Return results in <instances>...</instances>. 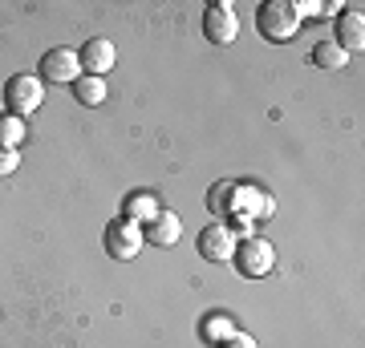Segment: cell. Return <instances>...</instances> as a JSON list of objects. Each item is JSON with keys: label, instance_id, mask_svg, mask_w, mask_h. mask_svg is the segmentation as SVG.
Returning a JSON list of instances; mask_svg holds the SVG:
<instances>
[{"label": "cell", "instance_id": "13", "mask_svg": "<svg viewBox=\"0 0 365 348\" xmlns=\"http://www.w3.org/2000/svg\"><path fill=\"white\" fill-rule=\"evenodd\" d=\"M21 142H25V117L0 114V150H16Z\"/></svg>", "mask_w": 365, "mask_h": 348}, {"label": "cell", "instance_id": "4", "mask_svg": "<svg viewBox=\"0 0 365 348\" xmlns=\"http://www.w3.org/2000/svg\"><path fill=\"white\" fill-rule=\"evenodd\" d=\"M143 243H146L143 227H138L134 219H126V215H122V219L106 223V251H110L114 259H122V263H126V259H134L138 251H143Z\"/></svg>", "mask_w": 365, "mask_h": 348}, {"label": "cell", "instance_id": "16", "mask_svg": "<svg viewBox=\"0 0 365 348\" xmlns=\"http://www.w3.org/2000/svg\"><path fill=\"white\" fill-rule=\"evenodd\" d=\"M235 203V182H215L207 194V211L211 215H227V206Z\"/></svg>", "mask_w": 365, "mask_h": 348}, {"label": "cell", "instance_id": "5", "mask_svg": "<svg viewBox=\"0 0 365 348\" xmlns=\"http://www.w3.org/2000/svg\"><path fill=\"white\" fill-rule=\"evenodd\" d=\"M45 85H73V81L81 78V61L73 49H49L45 57H41V73H37Z\"/></svg>", "mask_w": 365, "mask_h": 348}, {"label": "cell", "instance_id": "9", "mask_svg": "<svg viewBox=\"0 0 365 348\" xmlns=\"http://www.w3.org/2000/svg\"><path fill=\"white\" fill-rule=\"evenodd\" d=\"M143 239H146V243H155V247H175L182 239V219L175 215V211H167V206H163L155 219L143 227Z\"/></svg>", "mask_w": 365, "mask_h": 348}, {"label": "cell", "instance_id": "2", "mask_svg": "<svg viewBox=\"0 0 365 348\" xmlns=\"http://www.w3.org/2000/svg\"><path fill=\"white\" fill-rule=\"evenodd\" d=\"M4 102H9V114L29 117L41 102H45V81L33 78V73H16V78H9V85H4Z\"/></svg>", "mask_w": 365, "mask_h": 348}, {"label": "cell", "instance_id": "3", "mask_svg": "<svg viewBox=\"0 0 365 348\" xmlns=\"http://www.w3.org/2000/svg\"><path fill=\"white\" fill-rule=\"evenodd\" d=\"M232 263L240 268V275H248V280H260L268 271L276 268V251L268 239H244V243H235V255Z\"/></svg>", "mask_w": 365, "mask_h": 348}, {"label": "cell", "instance_id": "6", "mask_svg": "<svg viewBox=\"0 0 365 348\" xmlns=\"http://www.w3.org/2000/svg\"><path fill=\"white\" fill-rule=\"evenodd\" d=\"M235 231L227 227V223H211V227H203L199 231V255L211 259V263H227V259L235 255Z\"/></svg>", "mask_w": 365, "mask_h": 348}, {"label": "cell", "instance_id": "11", "mask_svg": "<svg viewBox=\"0 0 365 348\" xmlns=\"http://www.w3.org/2000/svg\"><path fill=\"white\" fill-rule=\"evenodd\" d=\"M158 211H163V206H158V199L155 194H126V203H122V215H126V219H134L138 223V227H143V223H150L158 215Z\"/></svg>", "mask_w": 365, "mask_h": 348}, {"label": "cell", "instance_id": "8", "mask_svg": "<svg viewBox=\"0 0 365 348\" xmlns=\"http://www.w3.org/2000/svg\"><path fill=\"white\" fill-rule=\"evenodd\" d=\"M78 61H81V73H90V78H102V73H110V69H114V61H118L114 41H106V37L86 41V49L78 53Z\"/></svg>", "mask_w": 365, "mask_h": 348}, {"label": "cell", "instance_id": "10", "mask_svg": "<svg viewBox=\"0 0 365 348\" xmlns=\"http://www.w3.org/2000/svg\"><path fill=\"white\" fill-rule=\"evenodd\" d=\"M337 45L345 53H361L365 49V21H361V4H353L345 13L337 16Z\"/></svg>", "mask_w": 365, "mask_h": 348}, {"label": "cell", "instance_id": "12", "mask_svg": "<svg viewBox=\"0 0 365 348\" xmlns=\"http://www.w3.org/2000/svg\"><path fill=\"white\" fill-rule=\"evenodd\" d=\"M69 90H73V97H78L81 105H102L106 102V81L102 78H90V73H81Z\"/></svg>", "mask_w": 365, "mask_h": 348}, {"label": "cell", "instance_id": "18", "mask_svg": "<svg viewBox=\"0 0 365 348\" xmlns=\"http://www.w3.org/2000/svg\"><path fill=\"white\" fill-rule=\"evenodd\" d=\"M220 348H260V344H256V340H252L248 332H232V336H227V340H223Z\"/></svg>", "mask_w": 365, "mask_h": 348}, {"label": "cell", "instance_id": "15", "mask_svg": "<svg viewBox=\"0 0 365 348\" xmlns=\"http://www.w3.org/2000/svg\"><path fill=\"white\" fill-rule=\"evenodd\" d=\"M232 316L227 312H211L207 320H203V340H211V344H223L227 336H232Z\"/></svg>", "mask_w": 365, "mask_h": 348}, {"label": "cell", "instance_id": "14", "mask_svg": "<svg viewBox=\"0 0 365 348\" xmlns=\"http://www.w3.org/2000/svg\"><path fill=\"white\" fill-rule=\"evenodd\" d=\"M345 61H349V53L341 49L337 41H321L313 49V65H321V69H341Z\"/></svg>", "mask_w": 365, "mask_h": 348}, {"label": "cell", "instance_id": "7", "mask_svg": "<svg viewBox=\"0 0 365 348\" xmlns=\"http://www.w3.org/2000/svg\"><path fill=\"white\" fill-rule=\"evenodd\" d=\"M203 33H207L211 45H232L235 33H240V21H235L232 4H223V0L207 4V13H203Z\"/></svg>", "mask_w": 365, "mask_h": 348}, {"label": "cell", "instance_id": "17", "mask_svg": "<svg viewBox=\"0 0 365 348\" xmlns=\"http://www.w3.org/2000/svg\"><path fill=\"white\" fill-rule=\"evenodd\" d=\"M16 167H21V154H16V150H0V179L13 174Z\"/></svg>", "mask_w": 365, "mask_h": 348}, {"label": "cell", "instance_id": "1", "mask_svg": "<svg viewBox=\"0 0 365 348\" xmlns=\"http://www.w3.org/2000/svg\"><path fill=\"white\" fill-rule=\"evenodd\" d=\"M256 25L268 41L284 45L300 33V13H297V0H264L260 13H256Z\"/></svg>", "mask_w": 365, "mask_h": 348}]
</instances>
